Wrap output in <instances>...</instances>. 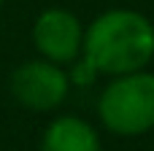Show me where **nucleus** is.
Returning a JSON list of instances; mask_svg holds the SVG:
<instances>
[{"instance_id": "1", "label": "nucleus", "mask_w": 154, "mask_h": 151, "mask_svg": "<svg viewBox=\"0 0 154 151\" xmlns=\"http://www.w3.org/2000/svg\"><path fill=\"white\" fill-rule=\"evenodd\" d=\"M81 54L100 78L143 70L154 59V22L135 8H108L84 27Z\"/></svg>"}, {"instance_id": "2", "label": "nucleus", "mask_w": 154, "mask_h": 151, "mask_svg": "<svg viewBox=\"0 0 154 151\" xmlns=\"http://www.w3.org/2000/svg\"><path fill=\"white\" fill-rule=\"evenodd\" d=\"M97 119L116 138H141L154 130V70L111 76L97 95Z\"/></svg>"}, {"instance_id": "3", "label": "nucleus", "mask_w": 154, "mask_h": 151, "mask_svg": "<svg viewBox=\"0 0 154 151\" xmlns=\"http://www.w3.org/2000/svg\"><path fill=\"white\" fill-rule=\"evenodd\" d=\"M70 78L68 70L57 62H49L43 57L27 59L14 68L8 78V92L30 113H54L65 105L70 95Z\"/></svg>"}, {"instance_id": "4", "label": "nucleus", "mask_w": 154, "mask_h": 151, "mask_svg": "<svg viewBox=\"0 0 154 151\" xmlns=\"http://www.w3.org/2000/svg\"><path fill=\"white\" fill-rule=\"evenodd\" d=\"M84 27L87 24L73 11H68L62 5H51V8H43L32 19L30 38H32L38 57L68 68L76 57H81Z\"/></svg>"}, {"instance_id": "5", "label": "nucleus", "mask_w": 154, "mask_h": 151, "mask_svg": "<svg viewBox=\"0 0 154 151\" xmlns=\"http://www.w3.org/2000/svg\"><path fill=\"white\" fill-rule=\"evenodd\" d=\"M41 151H103V140L95 124L87 119L76 113H60L46 124L41 135Z\"/></svg>"}, {"instance_id": "6", "label": "nucleus", "mask_w": 154, "mask_h": 151, "mask_svg": "<svg viewBox=\"0 0 154 151\" xmlns=\"http://www.w3.org/2000/svg\"><path fill=\"white\" fill-rule=\"evenodd\" d=\"M3 3H5V0H0V11H3Z\"/></svg>"}]
</instances>
